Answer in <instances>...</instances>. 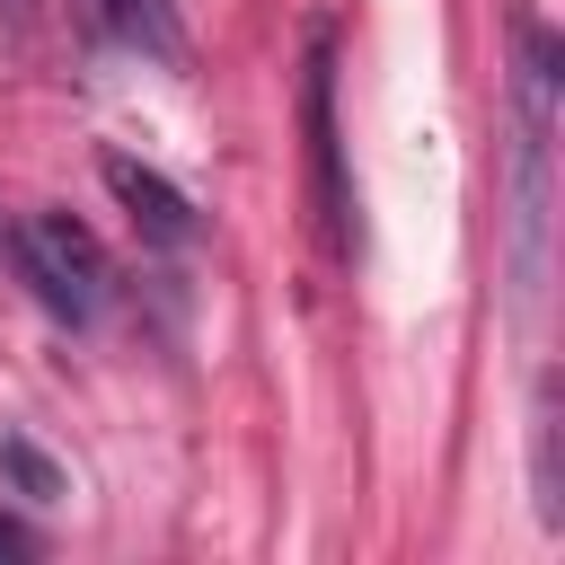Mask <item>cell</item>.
<instances>
[{
  "label": "cell",
  "mask_w": 565,
  "mask_h": 565,
  "mask_svg": "<svg viewBox=\"0 0 565 565\" xmlns=\"http://www.w3.org/2000/svg\"><path fill=\"white\" fill-rule=\"evenodd\" d=\"M530 503H539L547 530L565 521V494H556V388L547 380H539V406H530Z\"/></svg>",
  "instance_id": "5"
},
{
  "label": "cell",
  "mask_w": 565,
  "mask_h": 565,
  "mask_svg": "<svg viewBox=\"0 0 565 565\" xmlns=\"http://www.w3.org/2000/svg\"><path fill=\"white\" fill-rule=\"evenodd\" d=\"M300 115H309V177H318V230H327V247L344 256V247H353V185H344V150H335V79H327V35L309 44V88H300Z\"/></svg>",
  "instance_id": "2"
},
{
  "label": "cell",
  "mask_w": 565,
  "mask_h": 565,
  "mask_svg": "<svg viewBox=\"0 0 565 565\" xmlns=\"http://www.w3.org/2000/svg\"><path fill=\"white\" fill-rule=\"evenodd\" d=\"M97 35L124 44V53H150V62H177L185 53V26H177V0H88Z\"/></svg>",
  "instance_id": "4"
},
{
  "label": "cell",
  "mask_w": 565,
  "mask_h": 565,
  "mask_svg": "<svg viewBox=\"0 0 565 565\" xmlns=\"http://www.w3.org/2000/svg\"><path fill=\"white\" fill-rule=\"evenodd\" d=\"M0 556H35V530H26V521H9V512H0Z\"/></svg>",
  "instance_id": "7"
},
{
  "label": "cell",
  "mask_w": 565,
  "mask_h": 565,
  "mask_svg": "<svg viewBox=\"0 0 565 565\" xmlns=\"http://www.w3.org/2000/svg\"><path fill=\"white\" fill-rule=\"evenodd\" d=\"M0 477H9L26 503H62V494H71V477H62V468H53L26 433H0Z\"/></svg>",
  "instance_id": "6"
},
{
  "label": "cell",
  "mask_w": 565,
  "mask_h": 565,
  "mask_svg": "<svg viewBox=\"0 0 565 565\" xmlns=\"http://www.w3.org/2000/svg\"><path fill=\"white\" fill-rule=\"evenodd\" d=\"M9 256H18L26 291H35L62 327H88V318L115 300V265H106V247H97L71 212H26V221L9 230Z\"/></svg>",
  "instance_id": "1"
},
{
  "label": "cell",
  "mask_w": 565,
  "mask_h": 565,
  "mask_svg": "<svg viewBox=\"0 0 565 565\" xmlns=\"http://www.w3.org/2000/svg\"><path fill=\"white\" fill-rule=\"evenodd\" d=\"M97 177H106V194L132 212V230H141L150 247H185V238H194V203H185L159 168H141L132 150H106V159H97Z\"/></svg>",
  "instance_id": "3"
}]
</instances>
